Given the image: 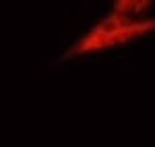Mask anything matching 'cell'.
<instances>
[{"mask_svg":"<svg viewBox=\"0 0 155 147\" xmlns=\"http://www.w3.org/2000/svg\"><path fill=\"white\" fill-rule=\"evenodd\" d=\"M151 33H155V15L139 19L110 6L104 17H99L83 35H79L68 46L64 58H79L104 50L122 48Z\"/></svg>","mask_w":155,"mask_h":147,"instance_id":"6da1fadb","label":"cell"},{"mask_svg":"<svg viewBox=\"0 0 155 147\" xmlns=\"http://www.w3.org/2000/svg\"><path fill=\"white\" fill-rule=\"evenodd\" d=\"M112 6L122 12H126V15H130V17L143 19V17L151 15L149 11L155 6V2L153 0H116V2H112Z\"/></svg>","mask_w":155,"mask_h":147,"instance_id":"7a4b0ae2","label":"cell"}]
</instances>
